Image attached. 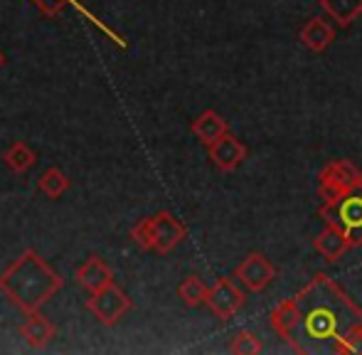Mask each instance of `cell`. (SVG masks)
<instances>
[{"instance_id": "cell-1", "label": "cell", "mask_w": 362, "mask_h": 355, "mask_svg": "<svg viewBox=\"0 0 362 355\" xmlns=\"http://www.w3.org/2000/svg\"><path fill=\"white\" fill-rule=\"evenodd\" d=\"M300 313L298 353H330L335 341L362 326V308L328 274H315L296 296Z\"/></svg>"}, {"instance_id": "cell-2", "label": "cell", "mask_w": 362, "mask_h": 355, "mask_svg": "<svg viewBox=\"0 0 362 355\" xmlns=\"http://www.w3.org/2000/svg\"><path fill=\"white\" fill-rule=\"evenodd\" d=\"M62 286L64 279L33 250L23 252L0 274V291L25 313L40 311Z\"/></svg>"}, {"instance_id": "cell-3", "label": "cell", "mask_w": 362, "mask_h": 355, "mask_svg": "<svg viewBox=\"0 0 362 355\" xmlns=\"http://www.w3.org/2000/svg\"><path fill=\"white\" fill-rule=\"evenodd\" d=\"M318 217L325 225L343 232L350 250L362 247V187L350 195L325 200L318 207Z\"/></svg>"}, {"instance_id": "cell-4", "label": "cell", "mask_w": 362, "mask_h": 355, "mask_svg": "<svg viewBox=\"0 0 362 355\" xmlns=\"http://www.w3.org/2000/svg\"><path fill=\"white\" fill-rule=\"evenodd\" d=\"M362 187V170L353 161L340 158L330 161L323 170L318 173V192L323 200L330 197H343Z\"/></svg>"}, {"instance_id": "cell-5", "label": "cell", "mask_w": 362, "mask_h": 355, "mask_svg": "<svg viewBox=\"0 0 362 355\" xmlns=\"http://www.w3.org/2000/svg\"><path fill=\"white\" fill-rule=\"evenodd\" d=\"M131 298L121 291L116 284H109V286L99 289V291L91 293V298L86 301V308L94 313V318L104 326H114L124 318V313L131 311Z\"/></svg>"}, {"instance_id": "cell-6", "label": "cell", "mask_w": 362, "mask_h": 355, "mask_svg": "<svg viewBox=\"0 0 362 355\" xmlns=\"http://www.w3.org/2000/svg\"><path fill=\"white\" fill-rule=\"evenodd\" d=\"M148 222H151V252L158 255L173 252L187 237L185 225L168 210L156 212L153 217H148Z\"/></svg>"}, {"instance_id": "cell-7", "label": "cell", "mask_w": 362, "mask_h": 355, "mask_svg": "<svg viewBox=\"0 0 362 355\" xmlns=\"http://www.w3.org/2000/svg\"><path fill=\"white\" fill-rule=\"evenodd\" d=\"M234 279H239L249 291L262 293V291H267L274 284V279H276V267H274L262 252H252V255L244 257L242 264L237 267Z\"/></svg>"}, {"instance_id": "cell-8", "label": "cell", "mask_w": 362, "mask_h": 355, "mask_svg": "<svg viewBox=\"0 0 362 355\" xmlns=\"http://www.w3.org/2000/svg\"><path fill=\"white\" fill-rule=\"evenodd\" d=\"M205 306L210 308L217 318L229 321V318L244 306V291L237 286L234 279H229V277L219 279L215 286H210V291H207Z\"/></svg>"}, {"instance_id": "cell-9", "label": "cell", "mask_w": 362, "mask_h": 355, "mask_svg": "<svg viewBox=\"0 0 362 355\" xmlns=\"http://www.w3.org/2000/svg\"><path fill=\"white\" fill-rule=\"evenodd\" d=\"M269 323H272L274 333L281 338L286 346H291V351L298 353V326H300V313H298V303L293 298H286V301L276 303L269 316Z\"/></svg>"}, {"instance_id": "cell-10", "label": "cell", "mask_w": 362, "mask_h": 355, "mask_svg": "<svg viewBox=\"0 0 362 355\" xmlns=\"http://www.w3.org/2000/svg\"><path fill=\"white\" fill-rule=\"evenodd\" d=\"M207 149H210V161L217 165L219 170H224V173H232V170H237L239 165L244 163L247 153H249L247 146H244L237 136L229 134V131L222 136V139H217L212 146H207Z\"/></svg>"}, {"instance_id": "cell-11", "label": "cell", "mask_w": 362, "mask_h": 355, "mask_svg": "<svg viewBox=\"0 0 362 355\" xmlns=\"http://www.w3.org/2000/svg\"><path fill=\"white\" fill-rule=\"evenodd\" d=\"M298 37L310 52H325V50L330 47V42L335 40V28L325 18L315 15V18H310L308 23L300 28Z\"/></svg>"}, {"instance_id": "cell-12", "label": "cell", "mask_w": 362, "mask_h": 355, "mask_svg": "<svg viewBox=\"0 0 362 355\" xmlns=\"http://www.w3.org/2000/svg\"><path fill=\"white\" fill-rule=\"evenodd\" d=\"M76 279H79V284L86 291L94 293V291H99V289L114 284V272H111L109 264H106L101 257H89L84 264L76 269Z\"/></svg>"}, {"instance_id": "cell-13", "label": "cell", "mask_w": 362, "mask_h": 355, "mask_svg": "<svg viewBox=\"0 0 362 355\" xmlns=\"http://www.w3.org/2000/svg\"><path fill=\"white\" fill-rule=\"evenodd\" d=\"M20 336L25 338V343L30 348H37L40 351V348H45L54 338V326L40 311H33L28 313L25 323L20 326Z\"/></svg>"}, {"instance_id": "cell-14", "label": "cell", "mask_w": 362, "mask_h": 355, "mask_svg": "<svg viewBox=\"0 0 362 355\" xmlns=\"http://www.w3.org/2000/svg\"><path fill=\"white\" fill-rule=\"evenodd\" d=\"M313 250L318 252L328 264H333V262H338L340 257L350 250V245H348V240H345L343 232L335 230V227H330V225H325V230L315 235Z\"/></svg>"}, {"instance_id": "cell-15", "label": "cell", "mask_w": 362, "mask_h": 355, "mask_svg": "<svg viewBox=\"0 0 362 355\" xmlns=\"http://www.w3.org/2000/svg\"><path fill=\"white\" fill-rule=\"evenodd\" d=\"M227 121L222 119V116L217 114V111H205V114H200L195 121H192V134L197 136V141L205 146H212L217 139H222L224 134H227Z\"/></svg>"}, {"instance_id": "cell-16", "label": "cell", "mask_w": 362, "mask_h": 355, "mask_svg": "<svg viewBox=\"0 0 362 355\" xmlns=\"http://www.w3.org/2000/svg\"><path fill=\"white\" fill-rule=\"evenodd\" d=\"M320 8H323L340 28H350L362 15V0H320Z\"/></svg>"}, {"instance_id": "cell-17", "label": "cell", "mask_w": 362, "mask_h": 355, "mask_svg": "<svg viewBox=\"0 0 362 355\" xmlns=\"http://www.w3.org/2000/svg\"><path fill=\"white\" fill-rule=\"evenodd\" d=\"M3 161H5V165H8L10 170H15V173H25V170L33 168V165H35L37 156H35V151L30 149L28 144L18 141V144H13L8 151H5Z\"/></svg>"}, {"instance_id": "cell-18", "label": "cell", "mask_w": 362, "mask_h": 355, "mask_svg": "<svg viewBox=\"0 0 362 355\" xmlns=\"http://www.w3.org/2000/svg\"><path fill=\"white\" fill-rule=\"evenodd\" d=\"M207 291H210V289H207L205 281H202L200 277H195V274L185 277L180 286H177V296H180L182 303H185V306H190V308L202 306V303H205V298H207Z\"/></svg>"}, {"instance_id": "cell-19", "label": "cell", "mask_w": 362, "mask_h": 355, "mask_svg": "<svg viewBox=\"0 0 362 355\" xmlns=\"http://www.w3.org/2000/svg\"><path fill=\"white\" fill-rule=\"evenodd\" d=\"M37 185H40V190H42L45 195L52 197V200H57V197H62L64 192L69 190V178L64 175L59 168H47L42 175H40Z\"/></svg>"}, {"instance_id": "cell-20", "label": "cell", "mask_w": 362, "mask_h": 355, "mask_svg": "<svg viewBox=\"0 0 362 355\" xmlns=\"http://www.w3.org/2000/svg\"><path fill=\"white\" fill-rule=\"evenodd\" d=\"M262 351H264L262 341H259L257 333H252V331H239L237 336L232 338V343H229V353H234V355H257Z\"/></svg>"}, {"instance_id": "cell-21", "label": "cell", "mask_w": 362, "mask_h": 355, "mask_svg": "<svg viewBox=\"0 0 362 355\" xmlns=\"http://www.w3.org/2000/svg\"><path fill=\"white\" fill-rule=\"evenodd\" d=\"M330 353L333 355H362V326L355 328V331H350L345 338H340V341L333 343V348H330Z\"/></svg>"}, {"instance_id": "cell-22", "label": "cell", "mask_w": 362, "mask_h": 355, "mask_svg": "<svg viewBox=\"0 0 362 355\" xmlns=\"http://www.w3.org/2000/svg\"><path fill=\"white\" fill-rule=\"evenodd\" d=\"M131 237H134L141 250H151V222H148V217L136 222L134 230H131Z\"/></svg>"}, {"instance_id": "cell-23", "label": "cell", "mask_w": 362, "mask_h": 355, "mask_svg": "<svg viewBox=\"0 0 362 355\" xmlns=\"http://www.w3.org/2000/svg\"><path fill=\"white\" fill-rule=\"evenodd\" d=\"M45 15H59L64 10V5L72 3V0H33Z\"/></svg>"}, {"instance_id": "cell-24", "label": "cell", "mask_w": 362, "mask_h": 355, "mask_svg": "<svg viewBox=\"0 0 362 355\" xmlns=\"http://www.w3.org/2000/svg\"><path fill=\"white\" fill-rule=\"evenodd\" d=\"M5 64V57H3V52H0V67H3Z\"/></svg>"}]
</instances>
